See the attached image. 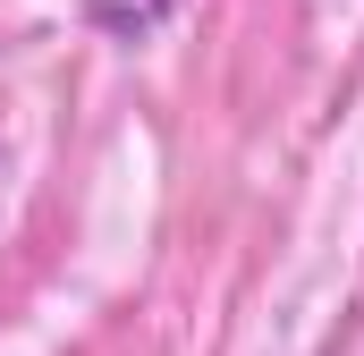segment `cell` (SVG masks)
I'll use <instances>...</instances> for the list:
<instances>
[{
    "instance_id": "6da1fadb",
    "label": "cell",
    "mask_w": 364,
    "mask_h": 356,
    "mask_svg": "<svg viewBox=\"0 0 364 356\" xmlns=\"http://www.w3.org/2000/svg\"><path fill=\"white\" fill-rule=\"evenodd\" d=\"M93 34H110V43H153L170 17H178V0H85Z\"/></svg>"
}]
</instances>
